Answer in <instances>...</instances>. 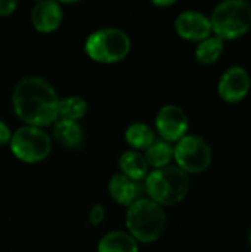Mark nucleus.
<instances>
[{"instance_id":"nucleus-1","label":"nucleus","mask_w":251,"mask_h":252,"mask_svg":"<svg viewBox=\"0 0 251 252\" xmlns=\"http://www.w3.org/2000/svg\"><path fill=\"white\" fill-rule=\"evenodd\" d=\"M15 114L31 127H46L58 120L59 97L53 86L36 75L19 80L13 89Z\"/></svg>"},{"instance_id":"nucleus-2","label":"nucleus","mask_w":251,"mask_h":252,"mask_svg":"<svg viewBox=\"0 0 251 252\" xmlns=\"http://www.w3.org/2000/svg\"><path fill=\"white\" fill-rule=\"evenodd\" d=\"M167 224V217L161 205L149 198H139L126 214L129 235L138 242L151 244L160 239Z\"/></svg>"},{"instance_id":"nucleus-3","label":"nucleus","mask_w":251,"mask_h":252,"mask_svg":"<svg viewBox=\"0 0 251 252\" xmlns=\"http://www.w3.org/2000/svg\"><path fill=\"white\" fill-rule=\"evenodd\" d=\"M189 188V174L173 165L154 170L146 176L145 182V189L149 195V199L161 207L182 202L186 198Z\"/></svg>"},{"instance_id":"nucleus-4","label":"nucleus","mask_w":251,"mask_h":252,"mask_svg":"<svg viewBox=\"0 0 251 252\" xmlns=\"http://www.w3.org/2000/svg\"><path fill=\"white\" fill-rule=\"evenodd\" d=\"M212 32L220 40H237L251 28V4L244 0L219 3L210 16Z\"/></svg>"},{"instance_id":"nucleus-5","label":"nucleus","mask_w":251,"mask_h":252,"mask_svg":"<svg viewBox=\"0 0 251 252\" xmlns=\"http://www.w3.org/2000/svg\"><path fill=\"white\" fill-rule=\"evenodd\" d=\"M129 35L118 28H101L86 40V53L96 62L115 63L123 61L130 52Z\"/></svg>"},{"instance_id":"nucleus-6","label":"nucleus","mask_w":251,"mask_h":252,"mask_svg":"<svg viewBox=\"0 0 251 252\" xmlns=\"http://www.w3.org/2000/svg\"><path fill=\"white\" fill-rule=\"evenodd\" d=\"M10 149L18 159L36 164L49 157L52 151V140L44 130L27 126L16 130L12 136Z\"/></svg>"},{"instance_id":"nucleus-7","label":"nucleus","mask_w":251,"mask_h":252,"mask_svg":"<svg viewBox=\"0 0 251 252\" xmlns=\"http://www.w3.org/2000/svg\"><path fill=\"white\" fill-rule=\"evenodd\" d=\"M212 148L200 136L191 134L182 137L173 148V159L186 174L206 171L212 164Z\"/></svg>"},{"instance_id":"nucleus-8","label":"nucleus","mask_w":251,"mask_h":252,"mask_svg":"<svg viewBox=\"0 0 251 252\" xmlns=\"http://www.w3.org/2000/svg\"><path fill=\"white\" fill-rule=\"evenodd\" d=\"M155 126L164 142H179L186 136L189 120L186 112L176 105H164L155 118Z\"/></svg>"},{"instance_id":"nucleus-9","label":"nucleus","mask_w":251,"mask_h":252,"mask_svg":"<svg viewBox=\"0 0 251 252\" xmlns=\"http://www.w3.org/2000/svg\"><path fill=\"white\" fill-rule=\"evenodd\" d=\"M250 86L251 80L247 69L243 66H231L222 74L217 90L225 102L238 103L249 94Z\"/></svg>"},{"instance_id":"nucleus-10","label":"nucleus","mask_w":251,"mask_h":252,"mask_svg":"<svg viewBox=\"0 0 251 252\" xmlns=\"http://www.w3.org/2000/svg\"><path fill=\"white\" fill-rule=\"evenodd\" d=\"M176 32L189 41H203L212 34L210 18L198 10H185L175 21Z\"/></svg>"},{"instance_id":"nucleus-11","label":"nucleus","mask_w":251,"mask_h":252,"mask_svg":"<svg viewBox=\"0 0 251 252\" xmlns=\"http://www.w3.org/2000/svg\"><path fill=\"white\" fill-rule=\"evenodd\" d=\"M62 21V9L56 1L44 0L34 4L31 10V22L33 27L40 32H52L55 31Z\"/></svg>"},{"instance_id":"nucleus-12","label":"nucleus","mask_w":251,"mask_h":252,"mask_svg":"<svg viewBox=\"0 0 251 252\" xmlns=\"http://www.w3.org/2000/svg\"><path fill=\"white\" fill-rule=\"evenodd\" d=\"M108 190H109L111 198L117 204L126 205V207H130L133 202H136L141 195L139 183L126 177L124 174H115L109 182Z\"/></svg>"},{"instance_id":"nucleus-13","label":"nucleus","mask_w":251,"mask_h":252,"mask_svg":"<svg viewBox=\"0 0 251 252\" xmlns=\"http://www.w3.org/2000/svg\"><path fill=\"white\" fill-rule=\"evenodd\" d=\"M53 137L61 146L68 148V149H75V148L81 146V143L84 140V133L78 123L59 120L55 124Z\"/></svg>"},{"instance_id":"nucleus-14","label":"nucleus","mask_w":251,"mask_h":252,"mask_svg":"<svg viewBox=\"0 0 251 252\" xmlns=\"http://www.w3.org/2000/svg\"><path fill=\"white\" fill-rule=\"evenodd\" d=\"M120 168H121V174H124L126 177L135 182H139L148 176L149 165L141 152L127 151L120 157Z\"/></svg>"},{"instance_id":"nucleus-15","label":"nucleus","mask_w":251,"mask_h":252,"mask_svg":"<svg viewBox=\"0 0 251 252\" xmlns=\"http://www.w3.org/2000/svg\"><path fill=\"white\" fill-rule=\"evenodd\" d=\"M98 252H139V248L129 233L109 232L99 241Z\"/></svg>"},{"instance_id":"nucleus-16","label":"nucleus","mask_w":251,"mask_h":252,"mask_svg":"<svg viewBox=\"0 0 251 252\" xmlns=\"http://www.w3.org/2000/svg\"><path fill=\"white\" fill-rule=\"evenodd\" d=\"M225 49V41L220 40L216 35H210L206 40L200 41V44L195 49V58L203 65H212L217 62V59L222 56Z\"/></svg>"},{"instance_id":"nucleus-17","label":"nucleus","mask_w":251,"mask_h":252,"mask_svg":"<svg viewBox=\"0 0 251 252\" xmlns=\"http://www.w3.org/2000/svg\"><path fill=\"white\" fill-rule=\"evenodd\" d=\"M126 140L135 149H148L154 142V130L145 123H135L126 130Z\"/></svg>"},{"instance_id":"nucleus-18","label":"nucleus","mask_w":251,"mask_h":252,"mask_svg":"<svg viewBox=\"0 0 251 252\" xmlns=\"http://www.w3.org/2000/svg\"><path fill=\"white\" fill-rule=\"evenodd\" d=\"M143 157H145L148 165L154 167L155 170L167 167L173 159V146L169 142H164V140L154 142L146 149V154Z\"/></svg>"},{"instance_id":"nucleus-19","label":"nucleus","mask_w":251,"mask_h":252,"mask_svg":"<svg viewBox=\"0 0 251 252\" xmlns=\"http://www.w3.org/2000/svg\"><path fill=\"white\" fill-rule=\"evenodd\" d=\"M86 112H87V103L81 97L70 96V97L59 100L58 117H61V120L77 123L80 118H83L86 115Z\"/></svg>"},{"instance_id":"nucleus-20","label":"nucleus","mask_w":251,"mask_h":252,"mask_svg":"<svg viewBox=\"0 0 251 252\" xmlns=\"http://www.w3.org/2000/svg\"><path fill=\"white\" fill-rule=\"evenodd\" d=\"M104 208H102V205L101 204H96V205H93L92 207V211H90V223L92 224H99L102 220H104Z\"/></svg>"},{"instance_id":"nucleus-21","label":"nucleus","mask_w":251,"mask_h":252,"mask_svg":"<svg viewBox=\"0 0 251 252\" xmlns=\"http://www.w3.org/2000/svg\"><path fill=\"white\" fill-rule=\"evenodd\" d=\"M16 1L12 0H0V16L12 15L16 10Z\"/></svg>"},{"instance_id":"nucleus-22","label":"nucleus","mask_w":251,"mask_h":252,"mask_svg":"<svg viewBox=\"0 0 251 252\" xmlns=\"http://www.w3.org/2000/svg\"><path fill=\"white\" fill-rule=\"evenodd\" d=\"M10 139H12V133H10L9 127L6 126V123H3L0 120V146L10 142Z\"/></svg>"},{"instance_id":"nucleus-23","label":"nucleus","mask_w":251,"mask_h":252,"mask_svg":"<svg viewBox=\"0 0 251 252\" xmlns=\"http://www.w3.org/2000/svg\"><path fill=\"white\" fill-rule=\"evenodd\" d=\"M154 4L155 6H172V4H175V1L173 0H169V1H154Z\"/></svg>"},{"instance_id":"nucleus-24","label":"nucleus","mask_w":251,"mask_h":252,"mask_svg":"<svg viewBox=\"0 0 251 252\" xmlns=\"http://www.w3.org/2000/svg\"><path fill=\"white\" fill-rule=\"evenodd\" d=\"M249 242H250V248H251V229H250V235H249Z\"/></svg>"}]
</instances>
